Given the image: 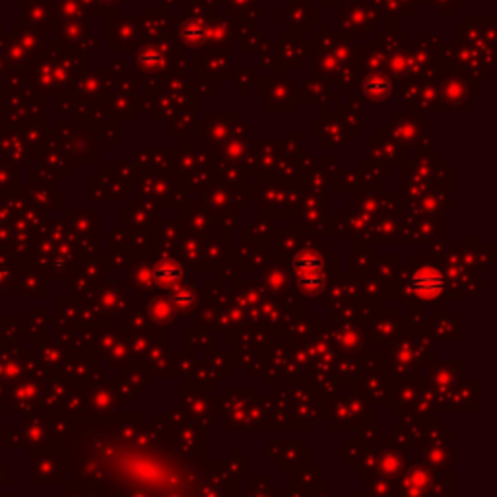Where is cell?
Wrapping results in <instances>:
<instances>
[{"label":"cell","mask_w":497,"mask_h":497,"mask_svg":"<svg viewBox=\"0 0 497 497\" xmlns=\"http://www.w3.org/2000/svg\"><path fill=\"white\" fill-rule=\"evenodd\" d=\"M416 286H418L419 292H435V290H439L441 282L435 278H418Z\"/></svg>","instance_id":"obj_1"}]
</instances>
